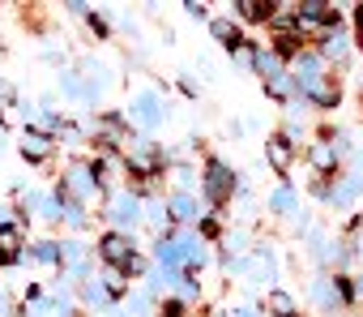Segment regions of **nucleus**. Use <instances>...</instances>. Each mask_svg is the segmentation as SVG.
Wrapping results in <instances>:
<instances>
[{"instance_id": "412c9836", "label": "nucleus", "mask_w": 363, "mask_h": 317, "mask_svg": "<svg viewBox=\"0 0 363 317\" xmlns=\"http://www.w3.org/2000/svg\"><path fill=\"white\" fill-rule=\"evenodd\" d=\"M0 158H5V129H0Z\"/></svg>"}, {"instance_id": "1a4fd4ad", "label": "nucleus", "mask_w": 363, "mask_h": 317, "mask_svg": "<svg viewBox=\"0 0 363 317\" xmlns=\"http://www.w3.org/2000/svg\"><path fill=\"white\" fill-rule=\"evenodd\" d=\"M171 215H175L179 223H193V219H197V202H193L189 193H175V198H171Z\"/></svg>"}, {"instance_id": "4be33fe9", "label": "nucleus", "mask_w": 363, "mask_h": 317, "mask_svg": "<svg viewBox=\"0 0 363 317\" xmlns=\"http://www.w3.org/2000/svg\"><path fill=\"white\" fill-rule=\"evenodd\" d=\"M240 317H257V313H240Z\"/></svg>"}, {"instance_id": "4468645a", "label": "nucleus", "mask_w": 363, "mask_h": 317, "mask_svg": "<svg viewBox=\"0 0 363 317\" xmlns=\"http://www.w3.org/2000/svg\"><path fill=\"white\" fill-rule=\"evenodd\" d=\"M333 158H337L333 146H316V150H312V163H316V168H333Z\"/></svg>"}, {"instance_id": "5701e85b", "label": "nucleus", "mask_w": 363, "mask_h": 317, "mask_svg": "<svg viewBox=\"0 0 363 317\" xmlns=\"http://www.w3.org/2000/svg\"><path fill=\"white\" fill-rule=\"evenodd\" d=\"M0 317H5V304H0Z\"/></svg>"}, {"instance_id": "423d86ee", "label": "nucleus", "mask_w": 363, "mask_h": 317, "mask_svg": "<svg viewBox=\"0 0 363 317\" xmlns=\"http://www.w3.org/2000/svg\"><path fill=\"white\" fill-rule=\"evenodd\" d=\"M30 257L43 262V266H56V270H60V262H65V245H60V240H39V245L30 249Z\"/></svg>"}, {"instance_id": "aec40b11", "label": "nucleus", "mask_w": 363, "mask_h": 317, "mask_svg": "<svg viewBox=\"0 0 363 317\" xmlns=\"http://www.w3.org/2000/svg\"><path fill=\"white\" fill-rule=\"evenodd\" d=\"M291 52H295V39H291V35H282V39H278V56H291Z\"/></svg>"}, {"instance_id": "6ab92c4d", "label": "nucleus", "mask_w": 363, "mask_h": 317, "mask_svg": "<svg viewBox=\"0 0 363 317\" xmlns=\"http://www.w3.org/2000/svg\"><path fill=\"white\" fill-rule=\"evenodd\" d=\"M73 18H90V5H82V0H73V5H65Z\"/></svg>"}, {"instance_id": "20e7f679", "label": "nucleus", "mask_w": 363, "mask_h": 317, "mask_svg": "<svg viewBox=\"0 0 363 317\" xmlns=\"http://www.w3.org/2000/svg\"><path fill=\"white\" fill-rule=\"evenodd\" d=\"M107 219L116 223V232L137 227V223H141V202H137V198H128V193H116V198L107 202Z\"/></svg>"}, {"instance_id": "f3484780", "label": "nucleus", "mask_w": 363, "mask_h": 317, "mask_svg": "<svg viewBox=\"0 0 363 317\" xmlns=\"http://www.w3.org/2000/svg\"><path fill=\"white\" fill-rule=\"evenodd\" d=\"M13 99H18V95H13V86L0 77V112H9V107H13Z\"/></svg>"}, {"instance_id": "6e6552de", "label": "nucleus", "mask_w": 363, "mask_h": 317, "mask_svg": "<svg viewBox=\"0 0 363 317\" xmlns=\"http://www.w3.org/2000/svg\"><path fill=\"white\" fill-rule=\"evenodd\" d=\"M265 150H269V163H274L278 172H286V168H291V141H286V137H269V146H265Z\"/></svg>"}, {"instance_id": "f03ea898", "label": "nucleus", "mask_w": 363, "mask_h": 317, "mask_svg": "<svg viewBox=\"0 0 363 317\" xmlns=\"http://www.w3.org/2000/svg\"><path fill=\"white\" fill-rule=\"evenodd\" d=\"M124 168H128L133 176H154V172L162 168V154H158L154 141H137V146H128V154H124Z\"/></svg>"}, {"instance_id": "f257e3e1", "label": "nucleus", "mask_w": 363, "mask_h": 317, "mask_svg": "<svg viewBox=\"0 0 363 317\" xmlns=\"http://www.w3.org/2000/svg\"><path fill=\"white\" fill-rule=\"evenodd\" d=\"M137 253V245H133V236L128 232H107L103 240H99V257L111 266V270H124V262Z\"/></svg>"}, {"instance_id": "f8f14e48", "label": "nucleus", "mask_w": 363, "mask_h": 317, "mask_svg": "<svg viewBox=\"0 0 363 317\" xmlns=\"http://www.w3.org/2000/svg\"><path fill=\"white\" fill-rule=\"evenodd\" d=\"M158 120V99L154 95H141L137 99V124H154Z\"/></svg>"}, {"instance_id": "0eeeda50", "label": "nucleus", "mask_w": 363, "mask_h": 317, "mask_svg": "<svg viewBox=\"0 0 363 317\" xmlns=\"http://www.w3.org/2000/svg\"><path fill=\"white\" fill-rule=\"evenodd\" d=\"M82 300H86V304H94V308H103V304H111V296H107V287H103V279H82Z\"/></svg>"}, {"instance_id": "ddd939ff", "label": "nucleus", "mask_w": 363, "mask_h": 317, "mask_svg": "<svg viewBox=\"0 0 363 317\" xmlns=\"http://www.w3.org/2000/svg\"><path fill=\"white\" fill-rule=\"evenodd\" d=\"M269 313H278V317H295V300H291L286 291H269Z\"/></svg>"}, {"instance_id": "39448f33", "label": "nucleus", "mask_w": 363, "mask_h": 317, "mask_svg": "<svg viewBox=\"0 0 363 317\" xmlns=\"http://www.w3.org/2000/svg\"><path fill=\"white\" fill-rule=\"evenodd\" d=\"M210 181H206V193H210V202L214 206H223L227 198H231V189H235V176L223 168V163H210V172H206Z\"/></svg>"}, {"instance_id": "2eb2a0df", "label": "nucleus", "mask_w": 363, "mask_h": 317, "mask_svg": "<svg viewBox=\"0 0 363 317\" xmlns=\"http://www.w3.org/2000/svg\"><path fill=\"white\" fill-rule=\"evenodd\" d=\"M354 193H359V176H350V181H346V185H342V189L333 193V202H350Z\"/></svg>"}, {"instance_id": "9d476101", "label": "nucleus", "mask_w": 363, "mask_h": 317, "mask_svg": "<svg viewBox=\"0 0 363 317\" xmlns=\"http://www.w3.org/2000/svg\"><path fill=\"white\" fill-rule=\"evenodd\" d=\"M240 18H248V22H261V18H274V9L278 5H261V0H240Z\"/></svg>"}, {"instance_id": "dca6fc26", "label": "nucleus", "mask_w": 363, "mask_h": 317, "mask_svg": "<svg viewBox=\"0 0 363 317\" xmlns=\"http://www.w3.org/2000/svg\"><path fill=\"white\" fill-rule=\"evenodd\" d=\"M120 274H124V279H128V274H145V257H141V253H133V257L124 262V270H120Z\"/></svg>"}, {"instance_id": "9b49d317", "label": "nucleus", "mask_w": 363, "mask_h": 317, "mask_svg": "<svg viewBox=\"0 0 363 317\" xmlns=\"http://www.w3.org/2000/svg\"><path fill=\"white\" fill-rule=\"evenodd\" d=\"M210 31H214V39H223L227 48H240V31H235V22H227V18H214V22H210Z\"/></svg>"}, {"instance_id": "a211bd4d", "label": "nucleus", "mask_w": 363, "mask_h": 317, "mask_svg": "<svg viewBox=\"0 0 363 317\" xmlns=\"http://www.w3.org/2000/svg\"><path fill=\"white\" fill-rule=\"evenodd\" d=\"M158 317H184V304H179V300H167V304L158 308Z\"/></svg>"}, {"instance_id": "7ed1b4c3", "label": "nucleus", "mask_w": 363, "mask_h": 317, "mask_svg": "<svg viewBox=\"0 0 363 317\" xmlns=\"http://www.w3.org/2000/svg\"><path fill=\"white\" fill-rule=\"evenodd\" d=\"M18 150L30 158V163H48V158L56 154V137H48V133H39V129H22V137H18Z\"/></svg>"}]
</instances>
